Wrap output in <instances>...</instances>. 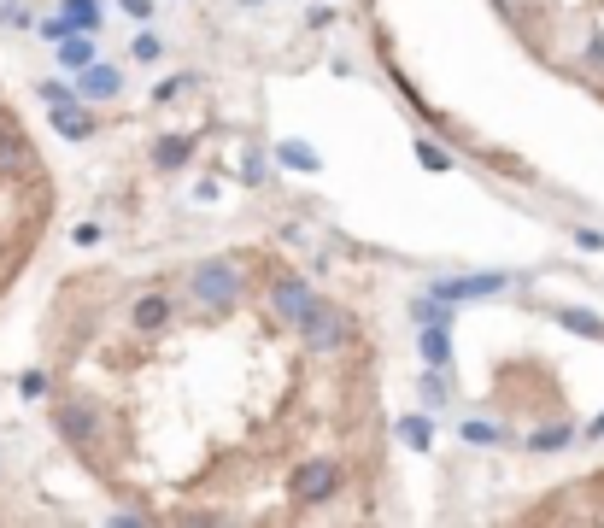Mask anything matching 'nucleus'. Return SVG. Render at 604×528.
<instances>
[{
	"label": "nucleus",
	"instance_id": "nucleus-1",
	"mask_svg": "<svg viewBox=\"0 0 604 528\" xmlns=\"http://www.w3.org/2000/svg\"><path fill=\"white\" fill-rule=\"evenodd\" d=\"M241 270L229 259H206V264H194V276H188V300L194 306H206V311H229V306H241Z\"/></svg>",
	"mask_w": 604,
	"mask_h": 528
},
{
	"label": "nucleus",
	"instance_id": "nucleus-2",
	"mask_svg": "<svg viewBox=\"0 0 604 528\" xmlns=\"http://www.w3.org/2000/svg\"><path fill=\"white\" fill-rule=\"evenodd\" d=\"M341 464L335 458H305V464H294V476H288V493L300 499V505H329L335 493H341Z\"/></svg>",
	"mask_w": 604,
	"mask_h": 528
},
{
	"label": "nucleus",
	"instance_id": "nucleus-3",
	"mask_svg": "<svg viewBox=\"0 0 604 528\" xmlns=\"http://www.w3.org/2000/svg\"><path fill=\"white\" fill-rule=\"evenodd\" d=\"M300 335H305V347H311V352H323V358H329V352H341L346 341H352V311L317 300V311L300 323Z\"/></svg>",
	"mask_w": 604,
	"mask_h": 528
},
{
	"label": "nucleus",
	"instance_id": "nucleus-4",
	"mask_svg": "<svg viewBox=\"0 0 604 528\" xmlns=\"http://www.w3.org/2000/svg\"><path fill=\"white\" fill-rule=\"evenodd\" d=\"M270 306H276V317H282V323H288V329H300L305 317H311V311H317V294H311V288H305L300 276H282V282H276V288H270Z\"/></svg>",
	"mask_w": 604,
	"mask_h": 528
},
{
	"label": "nucleus",
	"instance_id": "nucleus-5",
	"mask_svg": "<svg viewBox=\"0 0 604 528\" xmlns=\"http://www.w3.org/2000/svg\"><path fill=\"white\" fill-rule=\"evenodd\" d=\"M499 288H505V276L487 270V276H446V282H434L429 294H440V300H487V294H499Z\"/></svg>",
	"mask_w": 604,
	"mask_h": 528
},
{
	"label": "nucleus",
	"instance_id": "nucleus-6",
	"mask_svg": "<svg viewBox=\"0 0 604 528\" xmlns=\"http://www.w3.org/2000/svg\"><path fill=\"white\" fill-rule=\"evenodd\" d=\"M77 88H83V100H118L124 94V71L106 65V59H94V65L77 71Z\"/></svg>",
	"mask_w": 604,
	"mask_h": 528
},
{
	"label": "nucleus",
	"instance_id": "nucleus-7",
	"mask_svg": "<svg viewBox=\"0 0 604 528\" xmlns=\"http://www.w3.org/2000/svg\"><path fill=\"white\" fill-rule=\"evenodd\" d=\"M53 429L71 440V446H94V411H88L83 399H65V405L53 411Z\"/></svg>",
	"mask_w": 604,
	"mask_h": 528
},
{
	"label": "nucleus",
	"instance_id": "nucleus-8",
	"mask_svg": "<svg viewBox=\"0 0 604 528\" xmlns=\"http://www.w3.org/2000/svg\"><path fill=\"white\" fill-rule=\"evenodd\" d=\"M53 130L65 135V141H88V135L100 130V118L88 106H53Z\"/></svg>",
	"mask_w": 604,
	"mask_h": 528
},
{
	"label": "nucleus",
	"instance_id": "nucleus-9",
	"mask_svg": "<svg viewBox=\"0 0 604 528\" xmlns=\"http://www.w3.org/2000/svg\"><path fill=\"white\" fill-rule=\"evenodd\" d=\"M417 352H423V364L446 370V364H452V335H446V323H423V329H417Z\"/></svg>",
	"mask_w": 604,
	"mask_h": 528
},
{
	"label": "nucleus",
	"instance_id": "nucleus-10",
	"mask_svg": "<svg viewBox=\"0 0 604 528\" xmlns=\"http://www.w3.org/2000/svg\"><path fill=\"white\" fill-rule=\"evenodd\" d=\"M188 159H194V135H159L153 141V165L159 171H182Z\"/></svg>",
	"mask_w": 604,
	"mask_h": 528
},
{
	"label": "nucleus",
	"instance_id": "nucleus-11",
	"mask_svg": "<svg viewBox=\"0 0 604 528\" xmlns=\"http://www.w3.org/2000/svg\"><path fill=\"white\" fill-rule=\"evenodd\" d=\"M130 317H135V329H147V335H153V329H165V323H171V300H165V294H141Z\"/></svg>",
	"mask_w": 604,
	"mask_h": 528
},
{
	"label": "nucleus",
	"instance_id": "nucleus-12",
	"mask_svg": "<svg viewBox=\"0 0 604 528\" xmlns=\"http://www.w3.org/2000/svg\"><path fill=\"white\" fill-rule=\"evenodd\" d=\"M276 165H288V171H300V176L323 171V159H317L311 141H282V147H276Z\"/></svg>",
	"mask_w": 604,
	"mask_h": 528
},
{
	"label": "nucleus",
	"instance_id": "nucleus-13",
	"mask_svg": "<svg viewBox=\"0 0 604 528\" xmlns=\"http://www.w3.org/2000/svg\"><path fill=\"white\" fill-rule=\"evenodd\" d=\"M59 12H65L83 36H94V30L106 24V6H100V0H59Z\"/></svg>",
	"mask_w": 604,
	"mask_h": 528
},
{
	"label": "nucleus",
	"instance_id": "nucleus-14",
	"mask_svg": "<svg viewBox=\"0 0 604 528\" xmlns=\"http://www.w3.org/2000/svg\"><path fill=\"white\" fill-rule=\"evenodd\" d=\"M399 440H405L411 452H429V446H434V423H429V411H411V417H399Z\"/></svg>",
	"mask_w": 604,
	"mask_h": 528
},
{
	"label": "nucleus",
	"instance_id": "nucleus-15",
	"mask_svg": "<svg viewBox=\"0 0 604 528\" xmlns=\"http://www.w3.org/2000/svg\"><path fill=\"white\" fill-rule=\"evenodd\" d=\"M53 53H59V65H65V71H83V65H94V59H100V53H94V42H88L83 30H77V36H65V42L53 47Z\"/></svg>",
	"mask_w": 604,
	"mask_h": 528
},
{
	"label": "nucleus",
	"instance_id": "nucleus-16",
	"mask_svg": "<svg viewBox=\"0 0 604 528\" xmlns=\"http://www.w3.org/2000/svg\"><path fill=\"white\" fill-rule=\"evenodd\" d=\"M411 323L423 329V323H452V300H440V294H423L417 306H411Z\"/></svg>",
	"mask_w": 604,
	"mask_h": 528
},
{
	"label": "nucleus",
	"instance_id": "nucleus-17",
	"mask_svg": "<svg viewBox=\"0 0 604 528\" xmlns=\"http://www.w3.org/2000/svg\"><path fill=\"white\" fill-rule=\"evenodd\" d=\"M36 36H42V42H65V36H77V24H71V18H65V12H53V18H42V24H36Z\"/></svg>",
	"mask_w": 604,
	"mask_h": 528
},
{
	"label": "nucleus",
	"instance_id": "nucleus-18",
	"mask_svg": "<svg viewBox=\"0 0 604 528\" xmlns=\"http://www.w3.org/2000/svg\"><path fill=\"white\" fill-rule=\"evenodd\" d=\"M77 94H83V88L59 83V77H47V83H42V100H47V106H77Z\"/></svg>",
	"mask_w": 604,
	"mask_h": 528
},
{
	"label": "nucleus",
	"instance_id": "nucleus-19",
	"mask_svg": "<svg viewBox=\"0 0 604 528\" xmlns=\"http://www.w3.org/2000/svg\"><path fill=\"white\" fill-rule=\"evenodd\" d=\"M423 405H446V370H423Z\"/></svg>",
	"mask_w": 604,
	"mask_h": 528
},
{
	"label": "nucleus",
	"instance_id": "nucleus-20",
	"mask_svg": "<svg viewBox=\"0 0 604 528\" xmlns=\"http://www.w3.org/2000/svg\"><path fill=\"white\" fill-rule=\"evenodd\" d=\"M417 159H423V165H429V171H452V153H446V147H434L429 135H423V141H417Z\"/></svg>",
	"mask_w": 604,
	"mask_h": 528
},
{
	"label": "nucleus",
	"instance_id": "nucleus-21",
	"mask_svg": "<svg viewBox=\"0 0 604 528\" xmlns=\"http://www.w3.org/2000/svg\"><path fill=\"white\" fill-rule=\"evenodd\" d=\"M458 435L470 440V446H499V440H505V435H499V429H493V423H475V417H470V423H464V429H458Z\"/></svg>",
	"mask_w": 604,
	"mask_h": 528
},
{
	"label": "nucleus",
	"instance_id": "nucleus-22",
	"mask_svg": "<svg viewBox=\"0 0 604 528\" xmlns=\"http://www.w3.org/2000/svg\"><path fill=\"white\" fill-rule=\"evenodd\" d=\"M130 53H135V59H141V65H153V59L165 53V42H159L153 30H141V36H135V42H130Z\"/></svg>",
	"mask_w": 604,
	"mask_h": 528
},
{
	"label": "nucleus",
	"instance_id": "nucleus-23",
	"mask_svg": "<svg viewBox=\"0 0 604 528\" xmlns=\"http://www.w3.org/2000/svg\"><path fill=\"white\" fill-rule=\"evenodd\" d=\"M569 440H575V429H540L528 446H534V452H558V446H569Z\"/></svg>",
	"mask_w": 604,
	"mask_h": 528
},
{
	"label": "nucleus",
	"instance_id": "nucleus-24",
	"mask_svg": "<svg viewBox=\"0 0 604 528\" xmlns=\"http://www.w3.org/2000/svg\"><path fill=\"white\" fill-rule=\"evenodd\" d=\"M18 388H24V399H42L47 394V376H42V370H24V376H18Z\"/></svg>",
	"mask_w": 604,
	"mask_h": 528
},
{
	"label": "nucleus",
	"instance_id": "nucleus-25",
	"mask_svg": "<svg viewBox=\"0 0 604 528\" xmlns=\"http://www.w3.org/2000/svg\"><path fill=\"white\" fill-rule=\"evenodd\" d=\"M0 18H12V30H24V24H30V12H24V0H0Z\"/></svg>",
	"mask_w": 604,
	"mask_h": 528
},
{
	"label": "nucleus",
	"instance_id": "nucleus-26",
	"mask_svg": "<svg viewBox=\"0 0 604 528\" xmlns=\"http://www.w3.org/2000/svg\"><path fill=\"white\" fill-rule=\"evenodd\" d=\"M241 182L259 188V182H264V159H241Z\"/></svg>",
	"mask_w": 604,
	"mask_h": 528
},
{
	"label": "nucleus",
	"instance_id": "nucleus-27",
	"mask_svg": "<svg viewBox=\"0 0 604 528\" xmlns=\"http://www.w3.org/2000/svg\"><path fill=\"white\" fill-rule=\"evenodd\" d=\"M71 241H77V247H94V241H100V223H77Z\"/></svg>",
	"mask_w": 604,
	"mask_h": 528
},
{
	"label": "nucleus",
	"instance_id": "nucleus-28",
	"mask_svg": "<svg viewBox=\"0 0 604 528\" xmlns=\"http://www.w3.org/2000/svg\"><path fill=\"white\" fill-rule=\"evenodd\" d=\"M124 12H130V18H141V24H153V0H124Z\"/></svg>",
	"mask_w": 604,
	"mask_h": 528
},
{
	"label": "nucleus",
	"instance_id": "nucleus-29",
	"mask_svg": "<svg viewBox=\"0 0 604 528\" xmlns=\"http://www.w3.org/2000/svg\"><path fill=\"white\" fill-rule=\"evenodd\" d=\"M188 83H194V77H171V83H159V94H153V100H171V94H182Z\"/></svg>",
	"mask_w": 604,
	"mask_h": 528
}]
</instances>
